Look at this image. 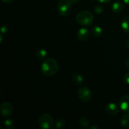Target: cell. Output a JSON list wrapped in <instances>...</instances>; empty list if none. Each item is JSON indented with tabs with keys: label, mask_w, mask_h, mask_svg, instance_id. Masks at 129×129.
<instances>
[{
	"label": "cell",
	"mask_w": 129,
	"mask_h": 129,
	"mask_svg": "<svg viewBox=\"0 0 129 129\" xmlns=\"http://www.w3.org/2000/svg\"><path fill=\"white\" fill-rule=\"evenodd\" d=\"M58 63L53 58L45 59L41 66L42 71L45 76H50L57 73L58 71Z\"/></svg>",
	"instance_id": "6da1fadb"
},
{
	"label": "cell",
	"mask_w": 129,
	"mask_h": 129,
	"mask_svg": "<svg viewBox=\"0 0 129 129\" xmlns=\"http://www.w3.org/2000/svg\"><path fill=\"white\" fill-rule=\"evenodd\" d=\"M77 22L83 26H91L94 22V16L88 10H83L78 13L76 17Z\"/></svg>",
	"instance_id": "7a4b0ae2"
},
{
	"label": "cell",
	"mask_w": 129,
	"mask_h": 129,
	"mask_svg": "<svg viewBox=\"0 0 129 129\" xmlns=\"http://www.w3.org/2000/svg\"><path fill=\"white\" fill-rule=\"evenodd\" d=\"M38 123L42 128L50 129L52 128L54 125V120L50 115L48 113H44L39 118Z\"/></svg>",
	"instance_id": "3957f363"
},
{
	"label": "cell",
	"mask_w": 129,
	"mask_h": 129,
	"mask_svg": "<svg viewBox=\"0 0 129 129\" xmlns=\"http://www.w3.org/2000/svg\"><path fill=\"white\" fill-rule=\"evenodd\" d=\"M57 8L61 16H67L71 13L72 3L69 0H61L58 3Z\"/></svg>",
	"instance_id": "277c9868"
},
{
	"label": "cell",
	"mask_w": 129,
	"mask_h": 129,
	"mask_svg": "<svg viewBox=\"0 0 129 129\" xmlns=\"http://www.w3.org/2000/svg\"><path fill=\"white\" fill-rule=\"evenodd\" d=\"M78 96L79 99L83 102H88L92 97V93L91 89L88 86H82L78 89Z\"/></svg>",
	"instance_id": "5b68a950"
},
{
	"label": "cell",
	"mask_w": 129,
	"mask_h": 129,
	"mask_svg": "<svg viewBox=\"0 0 129 129\" xmlns=\"http://www.w3.org/2000/svg\"><path fill=\"white\" fill-rule=\"evenodd\" d=\"M0 112L3 117H9L13 112V107L9 102H3L0 106Z\"/></svg>",
	"instance_id": "8992f818"
},
{
	"label": "cell",
	"mask_w": 129,
	"mask_h": 129,
	"mask_svg": "<svg viewBox=\"0 0 129 129\" xmlns=\"http://www.w3.org/2000/svg\"><path fill=\"white\" fill-rule=\"evenodd\" d=\"M90 31L86 28H81L77 32V37L81 41H86L90 37Z\"/></svg>",
	"instance_id": "52a82bcc"
},
{
	"label": "cell",
	"mask_w": 129,
	"mask_h": 129,
	"mask_svg": "<svg viewBox=\"0 0 129 129\" xmlns=\"http://www.w3.org/2000/svg\"><path fill=\"white\" fill-rule=\"evenodd\" d=\"M120 108L125 113L129 112V95H125L121 98L119 102Z\"/></svg>",
	"instance_id": "ba28073f"
},
{
	"label": "cell",
	"mask_w": 129,
	"mask_h": 129,
	"mask_svg": "<svg viewBox=\"0 0 129 129\" xmlns=\"http://www.w3.org/2000/svg\"><path fill=\"white\" fill-rule=\"evenodd\" d=\"M105 112L109 115H116L118 112V108L114 103H109L105 106Z\"/></svg>",
	"instance_id": "9c48e42d"
},
{
	"label": "cell",
	"mask_w": 129,
	"mask_h": 129,
	"mask_svg": "<svg viewBox=\"0 0 129 129\" xmlns=\"http://www.w3.org/2000/svg\"><path fill=\"white\" fill-rule=\"evenodd\" d=\"M123 10V5L120 1H116L112 5V10L115 13H119Z\"/></svg>",
	"instance_id": "30bf717a"
},
{
	"label": "cell",
	"mask_w": 129,
	"mask_h": 129,
	"mask_svg": "<svg viewBox=\"0 0 129 129\" xmlns=\"http://www.w3.org/2000/svg\"><path fill=\"white\" fill-rule=\"evenodd\" d=\"M91 33L92 35L95 37H100L103 34V30L100 26L98 25H94V26H91Z\"/></svg>",
	"instance_id": "8fae6325"
},
{
	"label": "cell",
	"mask_w": 129,
	"mask_h": 129,
	"mask_svg": "<svg viewBox=\"0 0 129 129\" xmlns=\"http://www.w3.org/2000/svg\"><path fill=\"white\" fill-rule=\"evenodd\" d=\"M72 80L76 85L79 86L83 84V77L79 73H74L72 77Z\"/></svg>",
	"instance_id": "7c38bea8"
},
{
	"label": "cell",
	"mask_w": 129,
	"mask_h": 129,
	"mask_svg": "<svg viewBox=\"0 0 129 129\" xmlns=\"http://www.w3.org/2000/svg\"><path fill=\"white\" fill-rule=\"evenodd\" d=\"M120 123L124 128L129 129V113L124 114L120 120Z\"/></svg>",
	"instance_id": "4fadbf2b"
},
{
	"label": "cell",
	"mask_w": 129,
	"mask_h": 129,
	"mask_svg": "<svg viewBox=\"0 0 129 129\" xmlns=\"http://www.w3.org/2000/svg\"><path fill=\"white\" fill-rule=\"evenodd\" d=\"M121 26H122V28L123 29V31L129 34V15L126 16L123 19L122 23H121Z\"/></svg>",
	"instance_id": "5bb4252c"
},
{
	"label": "cell",
	"mask_w": 129,
	"mask_h": 129,
	"mask_svg": "<svg viewBox=\"0 0 129 129\" xmlns=\"http://www.w3.org/2000/svg\"><path fill=\"white\" fill-rule=\"evenodd\" d=\"M79 125L83 128H88L89 126V121L86 117H81L78 120Z\"/></svg>",
	"instance_id": "9a60e30c"
},
{
	"label": "cell",
	"mask_w": 129,
	"mask_h": 129,
	"mask_svg": "<svg viewBox=\"0 0 129 129\" xmlns=\"http://www.w3.org/2000/svg\"><path fill=\"white\" fill-rule=\"evenodd\" d=\"M47 51L44 49H39L37 51L36 56L38 58V59L40 60H45L47 57Z\"/></svg>",
	"instance_id": "2e32d148"
},
{
	"label": "cell",
	"mask_w": 129,
	"mask_h": 129,
	"mask_svg": "<svg viewBox=\"0 0 129 129\" xmlns=\"http://www.w3.org/2000/svg\"><path fill=\"white\" fill-rule=\"evenodd\" d=\"M66 124V122L65 119L63 118H59L55 120V127L56 128H62L64 127Z\"/></svg>",
	"instance_id": "e0dca14e"
},
{
	"label": "cell",
	"mask_w": 129,
	"mask_h": 129,
	"mask_svg": "<svg viewBox=\"0 0 129 129\" xmlns=\"http://www.w3.org/2000/svg\"><path fill=\"white\" fill-rule=\"evenodd\" d=\"M3 124L5 128L6 129H13L15 126V122L10 118L5 120L3 122Z\"/></svg>",
	"instance_id": "ac0fdd59"
},
{
	"label": "cell",
	"mask_w": 129,
	"mask_h": 129,
	"mask_svg": "<svg viewBox=\"0 0 129 129\" xmlns=\"http://www.w3.org/2000/svg\"><path fill=\"white\" fill-rule=\"evenodd\" d=\"M94 11L96 13L98 14V15H100V14H102L103 11V6H101V5H96L94 6Z\"/></svg>",
	"instance_id": "d6986e66"
},
{
	"label": "cell",
	"mask_w": 129,
	"mask_h": 129,
	"mask_svg": "<svg viewBox=\"0 0 129 129\" xmlns=\"http://www.w3.org/2000/svg\"><path fill=\"white\" fill-rule=\"evenodd\" d=\"M8 28L6 25H3V26H2V27H1V34H6L8 31Z\"/></svg>",
	"instance_id": "ffe728a7"
},
{
	"label": "cell",
	"mask_w": 129,
	"mask_h": 129,
	"mask_svg": "<svg viewBox=\"0 0 129 129\" xmlns=\"http://www.w3.org/2000/svg\"><path fill=\"white\" fill-rule=\"evenodd\" d=\"M124 81L125 83H127V84H129V72L126 73L124 76Z\"/></svg>",
	"instance_id": "44dd1931"
},
{
	"label": "cell",
	"mask_w": 129,
	"mask_h": 129,
	"mask_svg": "<svg viewBox=\"0 0 129 129\" xmlns=\"http://www.w3.org/2000/svg\"><path fill=\"white\" fill-rule=\"evenodd\" d=\"M125 66L127 67V68L129 69V57L127 58L125 60Z\"/></svg>",
	"instance_id": "7402d4cb"
},
{
	"label": "cell",
	"mask_w": 129,
	"mask_h": 129,
	"mask_svg": "<svg viewBox=\"0 0 129 129\" xmlns=\"http://www.w3.org/2000/svg\"><path fill=\"white\" fill-rule=\"evenodd\" d=\"M99 2L102 3H108L109 2H110L111 0H98Z\"/></svg>",
	"instance_id": "603a6c76"
},
{
	"label": "cell",
	"mask_w": 129,
	"mask_h": 129,
	"mask_svg": "<svg viewBox=\"0 0 129 129\" xmlns=\"http://www.w3.org/2000/svg\"><path fill=\"white\" fill-rule=\"evenodd\" d=\"M3 3H7V4H10L13 1V0H1Z\"/></svg>",
	"instance_id": "cb8c5ba5"
},
{
	"label": "cell",
	"mask_w": 129,
	"mask_h": 129,
	"mask_svg": "<svg viewBox=\"0 0 129 129\" xmlns=\"http://www.w3.org/2000/svg\"><path fill=\"white\" fill-rule=\"evenodd\" d=\"M69 1H70L72 3L75 4V3H77L79 2V1H80V0H69Z\"/></svg>",
	"instance_id": "d4e9b609"
},
{
	"label": "cell",
	"mask_w": 129,
	"mask_h": 129,
	"mask_svg": "<svg viewBox=\"0 0 129 129\" xmlns=\"http://www.w3.org/2000/svg\"><path fill=\"white\" fill-rule=\"evenodd\" d=\"M125 45H126V47H127L128 48V49H129V39H128V40H126Z\"/></svg>",
	"instance_id": "484cf974"
},
{
	"label": "cell",
	"mask_w": 129,
	"mask_h": 129,
	"mask_svg": "<svg viewBox=\"0 0 129 129\" xmlns=\"http://www.w3.org/2000/svg\"><path fill=\"white\" fill-rule=\"evenodd\" d=\"M91 128H92V129H99L100 127H98V126H96V125H93L92 127H91Z\"/></svg>",
	"instance_id": "4316f807"
},
{
	"label": "cell",
	"mask_w": 129,
	"mask_h": 129,
	"mask_svg": "<svg viewBox=\"0 0 129 129\" xmlns=\"http://www.w3.org/2000/svg\"><path fill=\"white\" fill-rule=\"evenodd\" d=\"M123 1H124L125 3H126L127 5H129V0H123Z\"/></svg>",
	"instance_id": "83f0119b"
},
{
	"label": "cell",
	"mask_w": 129,
	"mask_h": 129,
	"mask_svg": "<svg viewBox=\"0 0 129 129\" xmlns=\"http://www.w3.org/2000/svg\"><path fill=\"white\" fill-rule=\"evenodd\" d=\"M91 1H94V0H91Z\"/></svg>",
	"instance_id": "f1b7e54d"
}]
</instances>
